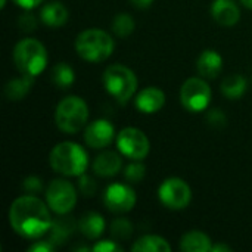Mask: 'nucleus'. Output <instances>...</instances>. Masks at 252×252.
Instances as JSON below:
<instances>
[{"mask_svg":"<svg viewBox=\"0 0 252 252\" xmlns=\"http://www.w3.org/2000/svg\"><path fill=\"white\" fill-rule=\"evenodd\" d=\"M9 223L19 236L38 239L49 233L53 221L43 201L34 195H24L12 202L9 208Z\"/></svg>","mask_w":252,"mask_h":252,"instance_id":"nucleus-1","label":"nucleus"},{"mask_svg":"<svg viewBox=\"0 0 252 252\" xmlns=\"http://www.w3.org/2000/svg\"><path fill=\"white\" fill-rule=\"evenodd\" d=\"M50 167L63 176H71V177H80L84 174L87 165H89V158L86 151L74 142H62L58 143L49 157Z\"/></svg>","mask_w":252,"mask_h":252,"instance_id":"nucleus-2","label":"nucleus"},{"mask_svg":"<svg viewBox=\"0 0 252 252\" xmlns=\"http://www.w3.org/2000/svg\"><path fill=\"white\" fill-rule=\"evenodd\" d=\"M75 50L87 62H103L114 52V40L103 30H84L75 40Z\"/></svg>","mask_w":252,"mask_h":252,"instance_id":"nucleus-3","label":"nucleus"},{"mask_svg":"<svg viewBox=\"0 0 252 252\" xmlns=\"http://www.w3.org/2000/svg\"><path fill=\"white\" fill-rule=\"evenodd\" d=\"M13 61L22 75L35 78L47 65V52L38 40L24 38L13 49Z\"/></svg>","mask_w":252,"mask_h":252,"instance_id":"nucleus-4","label":"nucleus"},{"mask_svg":"<svg viewBox=\"0 0 252 252\" xmlns=\"http://www.w3.org/2000/svg\"><path fill=\"white\" fill-rule=\"evenodd\" d=\"M89 120L87 103L78 96H68L62 99L55 112V123L63 133L74 134L83 130Z\"/></svg>","mask_w":252,"mask_h":252,"instance_id":"nucleus-5","label":"nucleus"},{"mask_svg":"<svg viewBox=\"0 0 252 252\" xmlns=\"http://www.w3.org/2000/svg\"><path fill=\"white\" fill-rule=\"evenodd\" d=\"M103 86L114 99L120 103H126L137 90V78L130 68L121 63H114L103 72Z\"/></svg>","mask_w":252,"mask_h":252,"instance_id":"nucleus-6","label":"nucleus"},{"mask_svg":"<svg viewBox=\"0 0 252 252\" xmlns=\"http://www.w3.org/2000/svg\"><path fill=\"white\" fill-rule=\"evenodd\" d=\"M46 201L50 210L59 216L68 214L77 204V190L72 183L65 179H55L46 190Z\"/></svg>","mask_w":252,"mask_h":252,"instance_id":"nucleus-7","label":"nucleus"},{"mask_svg":"<svg viewBox=\"0 0 252 252\" xmlns=\"http://www.w3.org/2000/svg\"><path fill=\"white\" fill-rule=\"evenodd\" d=\"M180 100L182 105L190 112L205 111L211 102V87L199 77L189 78L180 89Z\"/></svg>","mask_w":252,"mask_h":252,"instance_id":"nucleus-8","label":"nucleus"},{"mask_svg":"<svg viewBox=\"0 0 252 252\" xmlns=\"http://www.w3.org/2000/svg\"><path fill=\"white\" fill-rule=\"evenodd\" d=\"M117 146L121 155L133 159L142 161L149 154V139L146 134L134 127L123 128L117 137Z\"/></svg>","mask_w":252,"mask_h":252,"instance_id":"nucleus-9","label":"nucleus"},{"mask_svg":"<svg viewBox=\"0 0 252 252\" xmlns=\"http://www.w3.org/2000/svg\"><path fill=\"white\" fill-rule=\"evenodd\" d=\"M158 195L161 202L170 210H183L190 204L192 199V190L189 185L179 177L164 180L159 186Z\"/></svg>","mask_w":252,"mask_h":252,"instance_id":"nucleus-10","label":"nucleus"},{"mask_svg":"<svg viewBox=\"0 0 252 252\" xmlns=\"http://www.w3.org/2000/svg\"><path fill=\"white\" fill-rule=\"evenodd\" d=\"M103 201L112 213H128L136 205V193L128 185L112 183L106 188Z\"/></svg>","mask_w":252,"mask_h":252,"instance_id":"nucleus-11","label":"nucleus"},{"mask_svg":"<svg viewBox=\"0 0 252 252\" xmlns=\"http://www.w3.org/2000/svg\"><path fill=\"white\" fill-rule=\"evenodd\" d=\"M115 130L114 126L106 120H96L86 127L84 140L93 149H102L111 145L114 140Z\"/></svg>","mask_w":252,"mask_h":252,"instance_id":"nucleus-12","label":"nucleus"},{"mask_svg":"<svg viewBox=\"0 0 252 252\" xmlns=\"http://www.w3.org/2000/svg\"><path fill=\"white\" fill-rule=\"evenodd\" d=\"M136 108L143 114H155L165 105V93L158 87H146L136 96Z\"/></svg>","mask_w":252,"mask_h":252,"instance_id":"nucleus-13","label":"nucleus"},{"mask_svg":"<svg viewBox=\"0 0 252 252\" xmlns=\"http://www.w3.org/2000/svg\"><path fill=\"white\" fill-rule=\"evenodd\" d=\"M211 15L217 24L223 27H233L241 18V10L233 0H214Z\"/></svg>","mask_w":252,"mask_h":252,"instance_id":"nucleus-14","label":"nucleus"},{"mask_svg":"<svg viewBox=\"0 0 252 252\" xmlns=\"http://www.w3.org/2000/svg\"><path fill=\"white\" fill-rule=\"evenodd\" d=\"M196 68L204 78H217L223 69V58L216 50H204L198 58Z\"/></svg>","mask_w":252,"mask_h":252,"instance_id":"nucleus-15","label":"nucleus"},{"mask_svg":"<svg viewBox=\"0 0 252 252\" xmlns=\"http://www.w3.org/2000/svg\"><path fill=\"white\" fill-rule=\"evenodd\" d=\"M121 167H123L121 155L111 151L100 154L93 162V171L100 177H112L121 170Z\"/></svg>","mask_w":252,"mask_h":252,"instance_id":"nucleus-16","label":"nucleus"},{"mask_svg":"<svg viewBox=\"0 0 252 252\" xmlns=\"http://www.w3.org/2000/svg\"><path fill=\"white\" fill-rule=\"evenodd\" d=\"M43 24L52 28H59L68 21V9L61 1H49L40 12Z\"/></svg>","mask_w":252,"mask_h":252,"instance_id":"nucleus-17","label":"nucleus"},{"mask_svg":"<svg viewBox=\"0 0 252 252\" xmlns=\"http://www.w3.org/2000/svg\"><path fill=\"white\" fill-rule=\"evenodd\" d=\"M77 229L87 239H97L105 230V220L97 213H87L78 220Z\"/></svg>","mask_w":252,"mask_h":252,"instance_id":"nucleus-18","label":"nucleus"},{"mask_svg":"<svg viewBox=\"0 0 252 252\" xmlns=\"http://www.w3.org/2000/svg\"><path fill=\"white\" fill-rule=\"evenodd\" d=\"M180 248L185 252H210L213 250V244L205 233L189 232L182 238Z\"/></svg>","mask_w":252,"mask_h":252,"instance_id":"nucleus-19","label":"nucleus"},{"mask_svg":"<svg viewBox=\"0 0 252 252\" xmlns=\"http://www.w3.org/2000/svg\"><path fill=\"white\" fill-rule=\"evenodd\" d=\"M131 250L134 252H170L171 247L161 236L146 235V236L139 238L131 247Z\"/></svg>","mask_w":252,"mask_h":252,"instance_id":"nucleus-20","label":"nucleus"},{"mask_svg":"<svg viewBox=\"0 0 252 252\" xmlns=\"http://www.w3.org/2000/svg\"><path fill=\"white\" fill-rule=\"evenodd\" d=\"M245 90H247V80L241 74L229 75L221 83V93L227 99H232V100L242 97L244 93H245Z\"/></svg>","mask_w":252,"mask_h":252,"instance_id":"nucleus-21","label":"nucleus"},{"mask_svg":"<svg viewBox=\"0 0 252 252\" xmlns=\"http://www.w3.org/2000/svg\"><path fill=\"white\" fill-rule=\"evenodd\" d=\"M32 77L28 75H22L19 78H13L10 80L6 87H4V94L9 100H21L27 96V93L30 92L31 86H32Z\"/></svg>","mask_w":252,"mask_h":252,"instance_id":"nucleus-22","label":"nucleus"},{"mask_svg":"<svg viewBox=\"0 0 252 252\" xmlns=\"http://www.w3.org/2000/svg\"><path fill=\"white\" fill-rule=\"evenodd\" d=\"M74 232V223L66 219H59L52 223V227L49 230V241L53 245H61L63 244L69 235Z\"/></svg>","mask_w":252,"mask_h":252,"instance_id":"nucleus-23","label":"nucleus"},{"mask_svg":"<svg viewBox=\"0 0 252 252\" xmlns=\"http://www.w3.org/2000/svg\"><path fill=\"white\" fill-rule=\"evenodd\" d=\"M52 81L56 87L59 89H68L69 86H72L74 80H75V75H74V69L66 63V62H61V63H56L53 68H52Z\"/></svg>","mask_w":252,"mask_h":252,"instance_id":"nucleus-24","label":"nucleus"},{"mask_svg":"<svg viewBox=\"0 0 252 252\" xmlns=\"http://www.w3.org/2000/svg\"><path fill=\"white\" fill-rule=\"evenodd\" d=\"M134 19L128 13H120L112 21V30L118 37H127L134 31Z\"/></svg>","mask_w":252,"mask_h":252,"instance_id":"nucleus-25","label":"nucleus"},{"mask_svg":"<svg viewBox=\"0 0 252 252\" xmlns=\"http://www.w3.org/2000/svg\"><path fill=\"white\" fill-rule=\"evenodd\" d=\"M124 177L128 183H139L145 177V165L139 161L128 164L124 170Z\"/></svg>","mask_w":252,"mask_h":252,"instance_id":"nucleus-26","label":"nucleus"},{"mask_svg":"<svg viewBox=\"0 0 252 252\" xmlns=\"http://www.w3.org/2000/svg\"><path fill=\"white\" fill-rule=\"evenodd\" d=\"M131 223L126 219H118L111 226V233L117 239H128L131 236Z\"/></svg>","mask_w":252,"mask_h":252,"instance_id":"nucleus-27","label":"nucleus"},{"mask_svg":"<svg viewBox=\"0 0 252 252\" xmlns=\"http://www.w3.org/2000/svg\"><path fill=\"white\" fill-rule=\"evenodd\" d=\"M78 188H80L81 193L86 195V196H92L96 192V183H94V180L92 177L86 176V174H81L80 176Z\"/></svg>","mask_w":252,"mask_h":252,"instance_id":"nucleus-28","label":"nucleus"},{"mask_svg":"<svg viewBox=\"0 0 252 252\" xmlns=\"http://www.w3.org/2000/svg\"><path fill=\"white\" fill-rule=\"evenodd\" d=\"M22 188L27 193L30 195H34V193H38L41 189H43V183L38 177L35 176H31V177H27L22 183Z\"/></svg>","mask_w":252,"mask_h":252,"instance_id":"nucleus-29","label":"nucleus"},{"mask_svg":"<svg viewBox=\"0 0 252 252\" xmlns=\"http://www.w3.org/2000/svg\"><path fill=\"white\" fill-rule=\"evenodd\" d=\"M18 25H19V28L22 31L30 32V31H32V30L37 28V19H35V16L32 13H24V15L19 16Z\"/></svg>","mask_w":252,"mask_h":252,"instance_id":"nucleus-30","label":"nucleus"},{"mask_svg":"<svg viewBox=\"0 0 252 252\" xmlns=\"http://www.w3.org/2000/svg\"><path fill=\"white\" fill-rule=\"evenodd\" d=\"M92 251L97 252H115V251H123V248L115 244L114 241H99L97 244H94L92 247Z\"/></svg>","mask_w":252,"mask_h":252,"instance_id":"nucleus-31","label":"nucleus"},{"mask_svg":"<svg viewBox=\"0 0 252 252\" xmlns=\"http://www.w3.org/2000/svg\"><path fill=\"white\" fill-rule=\"evenodd\" d=\"M208 123L213 126V127H223L226 124V115L220 111V109H213L210 114H208Z\"/></svg>","mask_w":252,"mask_h":252,"instance_id":"nucleus-32","label":"nucleus"},{"mask_svg":"<svg viewBox=\"0 0 252 252\" xmlns=\"http://www.w3.org/2000/svg\"><path fill=\"white\" fill-rule=\"evenodd\" d=\"M53 248H55V245L50 242V241H38V242H35L31 248H30V251L31 252H50L53 251Z\"/></svg>","mask_w":252,"mask_h":252,"instance_id":"nucleus-33","label":"nucleus"},{"mask_svg":"<svg viewBox=\"0 0 252 252\" xmlns=\"http://www.w3.org/2000/svg\"><path fill=\"white\" fill-rule=\"evenodd\" d=\"M19 7H24V9H34L35 6H38L43 0H13Z\"/></svg>","mask_w":252,"mask_h":252,"instance_id":"nucleus-34","label":"nucleus"},{"mask_svg":"<svg viewBox=\"0 0 252 252\" xmlns=\"http://www.w3.org/2000/svg\"><path fill=\"white\" fill-rule=\"evenodd\" d=\"M133 4H134V7H137V9H148L151 4H152V1L154 0H130Z\"/></svg>","mask_w":252,"mask_h":252,"instance_id":"nucleus-35","label":"nucleus"},{"mask_svg":"<svg viewBox=\"0 0 252 252\" xmlns=\"http://www.w3.org/2000/svg\"><path fill=\"white\" fill-rule=\"evenodd\" d=\"M213 252H230L232 250L229 248V247H226V245H213V250H211Z\"/></svg>","mask_w":252,"mask_h":252,"instance_id":"nucleus-36","label":"nucleus"},{"mask_svg":"<svg viewBox=\"0 0 252 252\" xmlns=\"http://www.w3.org/2000/svg\"><path fill=\"white\" fill-rule=\"evenodd\" d=\"M241 3H242V4H245L247 7L252 9V0H241Z\"/></svg>","mask_w":252,"mask_h":252,"instance_id":"nucleus-37","label":"nucleus"},{"mask_svg":"<svg viewBox=\"0 0 252 252\" xmlns=\"http://www.w3.org/2000/svg\"><path fill=\"white\" fill-rule=\"evenodd\" d=\"M4 6H6V0H1V3H0V7L3 9Z\"/></svg>","mask_w":252,"mask_h":252,"instance_id":"nucleus-38","label":"nucleus"}]
</instances>
